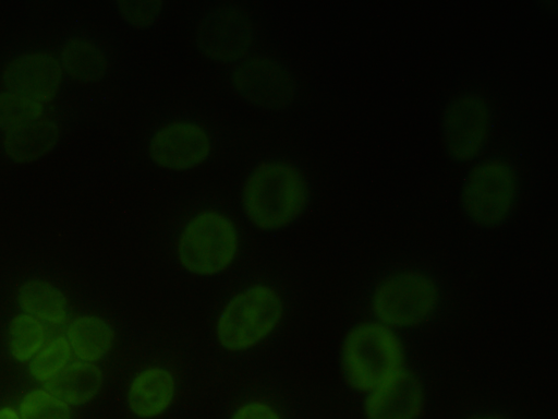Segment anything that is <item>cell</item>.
Listing matches in <instances>:
<instances>
[{"instance_id": "19", "label": "cell", "mask_w": 558, "mask_h": 419, "mask_svg": "<svg viewBox=\"0 0 558 419\" xmlns=\"http://www.w3.org/2000/svg\"><path fill=\"white\" fill-rule=\"evenodd\" d=\"M47 330L36 318L21 313L9 324L8 348L11 357L21 363L29 361L46 344Z\"/></svg>"}, {"instance_id": "3", "label": "cell", "mask_w": 558, "mask_h": 419, "mask_svg": "<svg viewBox=\"0 0 558 419\" xmlns=\"http://www.w3.org/2000/svg\"><path fill=\"white\" fill-rule=\"evenodd\" d=\"M282 314L283 303L275 289L252 285L230 299L220 312L217 339L229 351L251 349L272 333Z\"/></svg>"}, {"instance_id": "5", "label": "cell", "mask_w": 558, "mask_h": 419, "mask_svg": "<svg viewBox=\"0 0 558 419\" xmlns=\"http://www.w3.org/2000/svg\"><path fill=\"white\" fill-rule=\"evenodd\" d=\"M239 247L233 223L225 215L204 211L192 217L178 240V258L185 271L213 276L234 260Z\"/></svg>"}, {"instance_id": "17", "label": "cell", "mask_w": 558, "mask_h": 419, "mask_svg": "<svg viewBox=\"0 0 558 419\" xmlns=\"http://www.w3.org/2000/svg\"><path fill=\"white\" fill-rule=\"evenodd\" d=\"M23 313L43 323L62 325L68 320L69 306L64 294L44 279H29L22 284L16 295Z\"/></svg>"}, {"instance_id": "25", "label": "cell", "mask_w": 558, "mask_h": 419, "mask_svg": "<svg viewBox=\"0 0 558 419\" xmlns=\"http://www.w3.org/2000/svg\"><path fill=\"white\" fill-rule=\"evenodd\" d=\"M0 419H21L19 410L12 406L0 407Z\"/></svg>"}, {"instance_id": "12", "label": "cell", "mask_w": 558, "mask_h": 419, "mask_svg": "<svg viewBox=\"0 0 558 419\" xmlns=\"http://www.w3.org/2000/svg\"><path fill=\"white\" fill-rule=\"evenodd\" d=\"M423 405L424 394L420 381L412 372L403 369L367 393L364 414L366 419H417Z\"/></svg>"}, {"instance_id": "2", "label": "cell", "mask_w": 558, "mask_h": 419, "mask_svg": "<svg viewBox=\"0 0 558 419\" xmlns=\"http://www.w3.org/2000/svg\"><path fill=\"white\" fill-rule=\"evenodd\" d=\"M307 190L300 172L284 163H263L247 179L243 206L250 220L264 230L288 226L303 212Z\"/></svg>"}, {"instance_id": "21", "label": "cell", "mask_w": 558, "mask_h": 419, "mask_svg": "<svg viewBox=\"0 0 558 419\" xmlns=\"http://www.w3.org/2000/svg\"><path fill=\"white\" fill-rule=\"evenodd\" d=\"M21 419H71L70 406L45 387L28 391L20 402Z\"/></svg>"}, {"instance_id": "8", "label": "cell", "mask_w": 558, "mask_h": 419, "mask_svg": "<svg viewBox=\"0 0 558 419\" xmlns=\"http://www.w3.org/2000/svg\"><path fill=\"white\" fill-rule=\"evenodd\" d=\"M231 83L243 99L268 110L286 108L295 92L290 72L267 57L251 58L241 63L233 71Z\"/></svg>"}, {"instance_id": "26", "label": "cell", "mask_w": 558, "mask_h": 419, "mask_svg": "<svg viewBox=\"0 0 558 419\" xmlns=\"http://www.w3.org/2000/svg\"><path fill=\"white\" fill-rule=\"evenodd\" d=\"M469 419H500V418L493 417V416H474Z\"/></svg>"}, {"instance_id": "14", "label": "cell", "mask_w": 558, "mask_h": 419, "mask_svg": "<svg viewBox=\"0 0 558 419\" xmlns=\"http://www.w3.org/2000/svg\"><path fill=\"white\" fill-rule=\"evenodd\" d=\"M65 335L72 352L78 360L92 363L105 358L116 339L111 325L93 314L73 318L66 325Z\"/></svg>"}, {"instance_id": "23", "label": "cell", "mask_w": 558, "mask_h": 419, "mask_svg": "<svg viewBox=\"0 0 558 419\" xmlns=\"http://www.w3.org/2000/svg\"><path fill=\"white\" fill-rule=\"evenodd\" d=\"M121 16L134 27H148L157 20L161 1H119L116 2Z\"/></svg>"}, {"instance_id": "6", "label": "cell", "mask_w": 558, "mask_h": 419, "mask_svg": "<svg viewBox=\"0 0 558 419\" xmlns=\"http://www.w3.org/2000/svg\"><path fill=\"white\" fill-rule=\"evenodd\" d=\"M438 289L427 275L407 271L383 279L372 296L378 322L389 327H411L424 322L435 310Z\"/></svg>"}, {"instance_id": "24", "label": "cell", "mask_w": 558, "mask_h": 419, "mask_svg": "<svg viewBox=\"0 0 558 419\" xmlns=\"http://www.w3.org/2000/svg\"><path fill=\"white\" fill-rule=\"evenodd\" d=\"M230 419H282L278 411L267 403L252 400L236 408Z\"/></svg>"}, {"instance_id": "20", "label": "cell", "mask_w": 558, "mask_h": 419, "mask_svg": "<svg viewBox=\"0 0 558 419\" xmlns=\"http://www.w3.org/2000/svg\"><path fill=\"white\" fill-rule=\"evenodd\" d=\"M71 358L72 349L66 337L56 336L28 361V373L36 382L46 384L71 362Z\"/></svg>"}, {"instance_id": "18", "label": "cell", "mask_w": 558, "mask_h": 419, "mask_svg": "<svg viewBox=\"0 0 558 419\" xmlns=\"http://www.w3.org/2000/svg\"><path fill=\"white\" fill-rule=\"evenodd\" d=\"M61 64L71 77L80 82L99 81L109 67L102 50L82 37L65 41L61 51Z\"/></svg>"}, {"instance_id": "15", "label": "cell", "mask_w": 558, "mask_h": 419, "mask_svg": "<svg viewBox=\"0 0 558 419\" xmlns=\"http://www.w3.org/2000/svg\"><path fill=\"white\" fill-rule=\"evenodd\" d=\"M104 385L101 369L92 362H70L45 388L69 406H80L93 400Z\"/></svg>"}, {"instance_id": "7", "label": "cell", "mask_w": 558, "mask_h": 419, "mask_svg": "<svg viewBox=\"0 0 558 419\" xmlns=\"http://www.w3.org/2000/svg\"><path fill=\"white\" fill-rule=\"evenodd\" d=\"M493 125L487 99L473 92L451 98L440 116V133L449 157L465 163L482 153Z\"/></svg>"}, {"instance_id": "4", "label": "cell", "mask_w": 558, "mask_h": 419, "mask_svg": "<svg viewBox=\"0 0 558 419\" xmlns=\"http://www.w3.org/2000/svg\"><path fill=\"white\" fill-rule=\"evenodd\" d=\"M518 194V177L505 158L489 156L478 161L466 175L460 195L464 215L475 226L495 228L513 211Z\"/></svg>"}, {"instance_id": "9", "label": "cell", "mask_w": 558, "mask_h": 419, "mask_svg": "<svg viewBox=\"0 0 558 419\" xmlns=\"http://www.w3.org/2000/svg\"><path fill=\"white\" fill-rule=\"evenodd\" d=\"M253 39L250 20L234 7H218L206 13L195 34L196 46L203 55L225 62L243 57Z\"/></svg>"}, {"instance_id": "16", "label": "cell", "mask_w": 558, "mask_h": 419, "mask_svg": "<svg viewBox=\"0 0 558 419\" xmlns=\"http://www.w3.org/2000/svg\"><path fill=\"white\" fill-rule=\"evenodd\" d=\"M60 137L58 125L49 120H37L7 131L3 149L17 164H29L52 151Z\"/></svg>"}, {"instance_id": "22", "label": "cell", "mask_w": 558, "mask_h": 419, "mask_svg": "<svg viewBox=\"0 0 558 419\" xmlns=\"http://www.w3.org/2000/svg\"><path fill=\"white\" fill-rule=\"evenodd\" d=\"M44 112V105L27 97L0 93V128L7 131L37 121Z\"/></svg>"}, {"instance_id": "11", "label": "cell", "mask_w": 558, "mask_h": 419, "mask_svg": "<svg viewBox=\"0 0 558 419\" xmlns=\"http://www.w3.org/2000/svg\"><path fill=\"white\" fill-rule=\"evenodd\" d=\"M59 61L47 53L36 52L21 56L4 68L3 84L14 93L41 105L56 95L61 82Z\"/></svg>"}, {"instance_id": "13", "label": "cell", "mask_w": 558, "mask_h": 419, "mask_svg": "<svg viewBox=\"0 0 558 419\" xmlns=\"http://www.w3.org/2000/svg\"><path fill=\"white\" fill-rule=\"evenodd\" d=\"M177 391L172 371L160 366L141 370L130 382L126 404L133 415L153 419L171 406Z\"/></svg>"}, {"instance_id": "10", "label": "cell", "mask_w": 558, "mask_h": 419, "mask_svg": "<svg viewBox=\"0 0 558 419\" xmlns=\"http://www.w3.org/2000/svg\"><path fill=\"white\" fill-rule=\"evenodd\" d=\"M210 148V140L203 128L180 121L163 127L153 135L148 154L161 168L185 170L202 164Z\"/></svg>"}, {"instance_id": "1", "label": "cell", "mask_w": 558, "mask_h": 419, "mask_svg": "<svg viewBox=\"0 0 558 419\" xmlns=\"http://www.w3.org/2000/svg\"><path fill=\"white\" fill-rule=\"evenodd\" d=\"M340 361L348 384L368 393L404 369V351L391 327L378 321L363 322L345 335Z\"/></svg>"}]
</instances>
